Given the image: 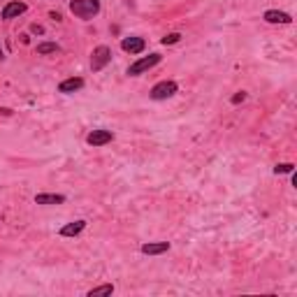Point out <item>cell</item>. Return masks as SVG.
<instances>
[{
	"label": "cell",
	"instance_id": "cell-9",
	"mask_svg": "<svg viewBox=\"0 0 297 297\" xmlns=\"http://www.w3.org/2000/svg\"><path fill=\"white\" fill-rule=\"evenodd\" d=\"M167 251H170V241H149V244H142L144 256H163Z\"/></svg>",
	"mask_w": 297,
	"mask_h": 297
},
{
	"label": "cell",
	"instance_id": "cell-16",
	"mask_svg": "<svg viewBox=\"0 0 297 297\" xmlns=\"http://www.w3.org/2000/svg\"><path fill=\"white\" fill-rule=\"evenodd\" d=\"M160 42H163L165 47H167V44H177V42H181V33H167Z\"/></svg>",
	"mask_w": 297,
	"mask_h": 297
},
{
	"label": "cell",
	"instance_id": "cell-14",
	"mask_svg": "<svg viewBox=\"0 0 297 297\" xmlns=\"http://www.w3.org/2000/svg\"><path fill=\"white\" fill-rule=\"evenodd\" d=\"M58 51H60V47H58L56 42H42V44H38L40 56H49V54H58Z\"/></svg>",
	"mask_w": 297,
	"mask_h": 297
},
{
	"label": "cell",
	"instance_id": "cell-12",
	"mask_svg": "<svg viewBox=\"0 0 297 297\" xmlns=\"http://www.w3.org/2000/svg\"><path fill=\"white\" fill-rule=\"evenodd\" d=\"M262 19L267 21V23H283V26L293 23V17L288 12H278V10H267L262 14Z\"/></svg>",
	"mask_w": 297,
	"mask_h": 297
},
{
	"label": "cell",
	"instance_id": "cell-17",
	"mask_svg": "<svg viewBox=\"0 0 297 297\" xmlns=\"http://www.w3.org/2000/svg\"><path fill=\"white\" fill-rule=\"evenodd\" d=\"M244 100H246V91H237V93L230 98L232 105H239V102H244Z\"/></svg>",
	"mask_w": 297,
	"mask_h": 297
},
{
	"label": "cell",
	"instance_id": "cell-5",
	"mask_svg": "<svg viewBox=\"0 0 297 297\" xmlns=\"http://www.w3.org/2000/svg\"><path fill=\"white\" fill-rule=\"evenodd\" d=\"M121 49H123L125 54H130V56H137V54H142L144 49H146V40L137 38V35H133V38H123L121 40Z\"/></svg>",
	"mask_w": 297,
	"mask_h": 297
},
{
	"label": "cell",
	"instance_id": "cell-4",
	"mask_svg": "<svg viewBox=\"0 0 297 297\" xmlns=\"http://www.w3.org/2000/svg\"><path fill=\"white\" fill-rule=\"evenodd\" d=\"M109 60H112V49L107 47V44H100V47L93 49V54H91V70L93 72H100V70H105L109 65Z\"/></svg>",
	"mask_w": 297,
	"mask_h": 297
},
{
	"label": "cell",
	"instance_id": "cell-8",
	"mask_svg": "<svg viewBox=\"0 0 297 297\" xmlns=\"http://www.w3.org/2000/svg\"><path fill=\"white\" fill-rule=\"evenodd\" d=\"M84 79L81 77H70L65 79V81H60L58 84V93H65V96H70V93H77V91H81L84 88Z\"/></svg>",
	"mask_w": 297,
	"mask_h": 297
},
{
	"label": "cell",
	"instance_id": "cell-10",
	"mask_svg": "<svg viewBox=\"0 0 297 297\" xmlns=\"http://www.w3.org/2000/svg\"><path fill=\"white\" fill-rule=\"evenodd\" d=\"M86 230V220L79 218V220H72V223H67L60 228V237H77L81 232Z\"/></svg>",
	"mask_w": 297,
	"mask_h": 297
},
{
	"label": "cell",
	"instance_id": "cell-18",
	"mask_svg": "<svg viewBox=\"0 0 297 297\" xmlns=\"http://www.w3.org/2000/svg\"><path fill=\"white\" fill-rule=\"evenodd\" d=\"M30 30H33V33H38V35H42V33H44V30H42V26H38V23H33V26H30Z\"/></svg>",
	"mask_w": 297,
	"mask_h": 297
},
{
	"label": "cell",
	"instance_id": "cell-15",
	"mask_svg": "<svg viewBox=\"0 0 297 297\" xmlns=\"http://www.w3.org/2000/svg\"><path fill=\"white\" fill-rule=\"evenodd\" d=\"M295 172V165L293 163H278L274 167V174H293Z\"/></svg>",
	"mask_w": 297,
	"mask_h": 297
},
{
	"label": "cell",
	"instance_id": "cell-11",
	"mask_svg": "<svg viewBox=\"0 0 297 297\" xmlns=\"http://www.w3.org/2000/svg\"><path fill=\"white\" fill-rule=\"evenodd\" d=\"M63 202H65V195H60V193H38L35 195V204H44V207L63 204Z\"/></svg>",
	"mask_w": 297,
	"mask_h": 297
},
{
	"label": "cell",
	"instance_id": "cell-6",
	"mask_svg": "<svg viewBox=\"0 0 297 297\" xmlns=\"http://www.w3.org/2000/svg\"><path fill=\"white\" fill-rule=\"evenodd\" d=\"M112 139H114V133H112V130H105V128L91 130V133L86 135V142L91 144V146H105V144H109Z\"/></svg>",
	"mask_w": 297,
	"mask_h": 297
},
{
	"label": "cell",
	"instance_id": "cell-3",
	"mask_svg": "<svg viewBox=\"0 0 297 297\" xmlns=\"http://www.w3.org/2000/svg\"><path fill=\"white\" fill-rule=\"evenodd\" d=\"M179 93V84L172 81V79H163V81H158L154 88H151V100H167V98H172Z\"/></svg>",
	"mask_w": 297,
	"mask_h": 297
},
{
	"label": "cell",
	"instance_id": "cell-1",
	"mask_svg": "<svg viewBox=\"0 0 297 297\" xmlns=\"http://www.w3.org/2000/svg\"><path fill=\"white\" fill-rule=\"evenodd\" d=\"M70 12L79 17V19H93L100 12V0H72L70 2Z\"/></svg>",
	"mask_w": 297,
	"mask_h": 297
},
{
	"label": "cell",
	"instance_id": "cell-19",
	"mask_svg": "<svg viewBox=\"0 0 297 297\" xmlns=\"http://www.w3.org/2000/svg\"><path fill=\"white\" fill-rule=\"evenodd\" d=\"M0 114H2V116H12V109H10V107H0Z\"/></svg>",
	"mask_w": 297,
	"mask_h": 297
},
{
	"label": "cell",
	"instance_id": "cell-13",
	"mask_svg": "<svg viewBox=\"0 0 297 297\" xmlns=\"http://www.w3.org/2000/svg\"><path fill=\"white\" fill-rule=\"evenodd\" d=\"M114 293V286L112 283H102V286H96V288H91L86 293V297H98V295H112Z\"/></svg>",
	"mask_w": 297,
	"mask_h": 297
},
{
	"label": "cell",
	"instance_id": "cell-7",
	"mask_svg": "<svg viewBox=\"0 0 297 297\" xmlns=\"http://www.w3.org/2000/svg\"><path fill=\"white\" fill-rule=\"evenodd\" d=\"M28 10V5L26 2H19V0H10L5 7H2V12H0V17L5 21H12V19H17V17H21L23 12Z\"/></svg>",
	"mask_w": 297,
	"mask_h": 297
},
{
	"label": "cell",
	"instance_id": "cell-2",
	"mask_svg": "<svg viewBox=\"0 0 297 297\" xmlns=\"http://www.w3.org/2000/svg\"><path fill=\"white\" fill-rule=\"evenodd\" d=\"M160 60H163V56H160V54H149V56L135 60L133 65L128 67V75H130V77H139V75H144V72H149L151 67H156Z\"/></svg>",
	"mask_w": 297,
	"mask_h": 297
}]
</instances>
